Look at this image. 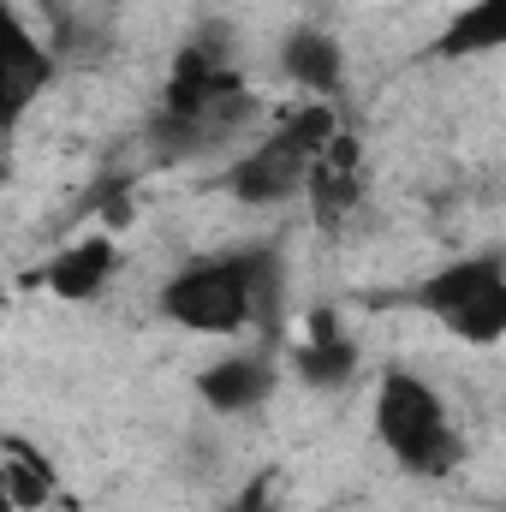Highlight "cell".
Masks as SVG:
<instances>
[{
  "instance_id": "cell-14",
  "label": "cell",
  "mask_w": 506,
  "mask_h": 512,
  "mask_svg": "<svg viewBox=\"0 0 506 512\" xmlns=\"http://www.w3.org/2000/svg\"><path fill=\"white\" fill-rule=\"evenodd\" d=\"M221 512H280V501H274V477H256L251 489H245L233 507H221Z\"/></svg>"
},
{
  "instance_id": "cell-15",
  "label": "cell",
  "mask_w": 506,
  "mask_h": 512,
  "mask_svg": "<svg viewBox=\"0 0 506 512\" xmlns=\"http://www.w3.org/2000/svg\"><path fill=\"white\" fill-rule=\"evenodd\" d=\"M0 512H18L12 507V495H6V477H0Z\"/></svg>"
},
{
  "instance_id": "cell-4",
  "label": "cell",
  "mask_w": 506,
  "mask_h": 512,
  "mask_svg": "<svg viewBox=\"0 0 506 512\" xmlns=\"http://www.w3.org/2000/svg\"><path fill=\"white\" fill-rule=\"evenodd\" d=\"M334 131H340V114H334L328 102L292 108L256 149H245V155L221 173V191L239 197V203H251V209H274V203L298 197L304 179H310V167H316V155H322V143H328Z\"/></svg>"
},
{
  "instance_id": "cell-10",
  "label": "cell",
  "mask_w": 506,
  "mask_h": 512,
  "mask_svg": "<svg viewBox=\"0 0 506 512\" xmlns=\"http://www.w3.org/2000/svg\"><path fill=\"white\" fill-rule=\"evenodd\" d=\"M292 370H298V382L322 387V393H334V387H346L358 376V346H352V334L340 328V316L328 304L310 310V340L292 352Z\"/></svg>"
},
{
  "instance_id": "cell-7",
  "label": "cell",
  "mask_w": 506,
  "mask_h": 512,
  "mask_svg": "<svg viewBox=\"0 0 506 512\" xmlns=\"http://www.w3.org/2000/svg\"><path fill=\"white\" fill-rule=\"evenodd\" d=\"M304 191H310V203H316V215H322L328 227L358 209V197H364V161H358V137L346 126L322 143V155H316Z\"/></svg>"
},
{
  "instance_id": "cell-8",
  "label": "cell",
  "mask_w": 506,
  "mask_h": 512,
  "mask_svg": "<svg viewBox=\"0 0 506 512\" xmlns=\"http://www.w3.org/2000/svg\"><path fill=\"white\" fill-rule=\"evenodd\" d=\"M274 393V358L268 352H233L197 376V399L221 417H245Z\"/></svg>"
},
{
  "instance_id": "cell-2",
  "label": "cell",
  "mask_w": 506,
  "mask_h": 512,
  "mask_svg": "<svg viewBox=\"0 0 506 512\" xmlns=\"http://www.w3.org/2000/svg\"><path fill=\"white\" fill-rule=\"evenodd\" d=\"M251 120H256V96L245 90V78L221 54L191 42L173 60V78L161 90V108L149 114L143 143H149L155 161H191V155L221 149L233 131H245Z\"/></svg>"
},
{
  "instance_id": "cell-6",
  "label": "cell",
  "mask_w": 506,
  "mask_h": 512,
  "mask_svg": "<svg viewBox=\"0 0 506 512\" xmlns=\"http://www.w3.org/2000/svg\"><path fill=\"white\" fill-rule=\"evenodd\" d=\"M54 72H60L54 48L24 24L12 0H0V137H12V126L30 114V102L54 84Z\"/></svg>"
},
{
  "instance_id": "cell-1",
  "label": "cell",
  "mask_w": 506,
  "mask_h": 512,
  "mask_svg": "<svg viewBox=\"0 0 506 512\" xmlns=\"http://www.w3.org/2000/svg\"><path fill=\"white\" fill-rule=\"evenodd\" d=\"M155 304L185 334H209V340H227L245 328L274 334V322H280V251L256 245V251L191 262L161 286Z\"/></svg>"
},
{
  "instance_id": "cell-9",
  "label": "cell",
  "mask_w": 506,
  "mask_h": 512,
  "mask_svg": "<svg viewBox=\"0 0 506 512\" xmlns=\"http://www.w3.org/2000/svg\"><path fill=\"white\" fill-rule=\"evenodd\" d=\"M280 72H286L298 90H310L316 102H334L340 84H346V54H340L334 30H322V24H298V30L280 42Z\"/></svg>"
},
{
  "instance_id": "cell-12",
  "label": "cell",
  "mask_w": 506,
  "mask_h": 512,
  "mask_svg": "<svg viewBox=\"0 0 506 512\" xmlns=\"http://www.w3.org/2000/svg\"><path fill=\"white\" fill-rule=\"evenodd\" d=\"M506 36V6L501 0H465L459 18H447V30L429 42L435 60H471V54H495Z\"/></svg>"
},
{
  "instance_id": "cell-5",
  "label": "cell",
  "mask_w": 506,
  "mask_h": 512,
  "mask_svg": "<svg viewBox=\"0 0 506 512\" xmlns=\"http://www.w3.org/2000/svg\"><path fill=\"white\" fill-rule=\"evenodd\" d=\"M411 304L435 316L465 346H501L506 340V262L495 251L459 256L411 286Z\"/></svg>"
},
{
  "instance_id": "cell-3",
  "label": "cell",
  "mask_w": 506,
  "mask_h": 512,
  "mask_svg": "<svg viewBox=\"0 0 506 512\" xmlns=\"http://www.w3.org/2000/svg\"><path fill=\"white\" fill-rule=\"evenodd\" d=\"M376 441L405 477H447L465 453L447 399L405 364H387L376 382Z\"/></svg>"
},
{
  "instance_id": "cell-13",
  "label": "cell",
  "mask_w": 506,
  "mask_h": 512,
  "mask_svg": "<svg viewBox=\"0 0 506 512\" xmlns=\"http://www.w3.org/2000/svg\"><path fill=\"white\" fill-rule=\"evenodd\" d=\"M0 477H6V495H12V507L36 512L48 507V495H54V471H48V459L42 453H30V447H18L12 453V465H0Z\"/></svg>"
},
{
  "instance_id": "cell-11",
  "label": "cell",
  "mask_w": 506,
  "mask_h": 512,
  "mask_svg": "<svg viewBox=\"0 0 506 512\" xmlns=\"http://www.w3.org/2000/svg\"><path fill=\"white\" fill-rule=\"evenodd\" d=\"M114 262H120V256H114V239H78V245H66V251L42 268V286H48L54 298H66V304H90V298L108 286Z\"/></svg>"
},
{
  "instance_id": "cell-16",
  "label": "cell",
  "mask_w": 506,
  "mask_h": 512,
  "mask_svg": "<svg viewBox=\"0 0 506 512\" xmlns=\"http://www.w3.org/2000/svg\"><path fill=\"white\" fill-rule=\"evenodd\" d=\"M459 6H465V0H459Z\"/></svg>"
}]
</instances>
